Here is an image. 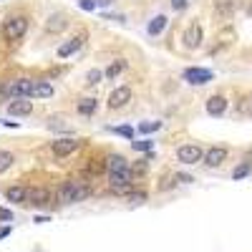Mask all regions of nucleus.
Returning <instances> with one entry per match:
<instances>
[{"instance_id": "obj_1", "label": "nucleus", "mask_w": 252, "mask_h": 252, "mask_svg": "<svg viewBox=\"0 0 252 252\" xmlns=\"http://www.w3.org/2000/svg\"><path fill=\"white\" fill-rule=\"evenodd\" d=\"M56 197H58L61 204H76V202H83V199H89V197H91V187H89L86 182L66 179V182L58 187Z\"/></svg>"}, {"instance_id": "obj_2", "label": "nucleus", "mask_w": 252, "mask_h": 252, "mask_svg": "<svg viewBox=\"0 0 252 252\" xmlns=\"http://www.w3.org/2000/svg\"><path fill=\"white\" fill-rule=\"evenodd\" d=\"M28 26H31L28 15H8V18L3 20V28H0V33H3V38L8 40V43H15V40H20V38L28 33Z\"/></svg>"}, {"instance_id": "obj_3", "label": "nucleus", "mask_w": 252, "mask_h": 252, "mask_svg": "<svg viewBox=\"0 0 252 252\" xmlns=\"http://www.w3.org/2000/svg\"><path fill=\"white\" fill-rule=\"evenodd\" d=\"M33 86H35V81H33V78L20 76V78H10V81H5L0 91H3L5 96H10V101H15V98H28V96H33Z\"/></svg>"}, {"instance_id": "obj_4", "label": "nucleus", "mask_w": 252, "mask_h": 252, "mask_svg": "<svg viewBox=\"0 0 252 252\" xmlns=\"http://www.w3.org/2000/svg\"><path fill=\"white\" fill-rule=\"evenodd\" d=\"M81 144H83V141L76 139V136H63V139L51 141V152H53L56 159H63V157H71L73 152H78Z\"/></svg>"}, {"instance_id": "obj_5", "label": "nucleus", "mask_w": 252, "mask_h": 252, "mask_svg": "<svg viewBox=\"0 0 252 252\" xmlns=\"http://www.w3.org/2000/svg\"><path fill=\"white\" fill-rule=\"evenodd\" d=\"M182 40H184V48H187V51H197V48L202 46V40H204V31H202V26H199V20H192V23L187 26V31H184Z\"/></svg>"}, {"instance_id": "obj_6", "label": "nucleus", "mask_w": 252, "mask_h": 252, "mask_svg": "<svg viewBox=\"0 0 252 252\" xmlns=\"http://www.w3.org/2000/svg\"><path fill=\"white\" fill-rule=\"evenodd\" d=\"M86 38H89V33L81 28V31H78L73 38H68L66 43H61V46H58L56 56H58V58H68V56H73L76 51H81V48H83V43H86Z\"/></svg>"}, {"instance_id": "obj_7", "label": "nucleus", "mask_w": 252, "mask_h": 252, "mask_svg": "<svg viewBox=\"0 0 252 252\" xmlns=\"http://www.w3.org/2000/svg\"><path fill=\"white\" fill-rule=\"evenodd\" d=\"M177 159L182 164H197V161L204 159V149L199 144H182L177 149Z\"/></svg>"}, {"instance_id": "obj_8", "label": "nucleus", "mask_w": 252, "mask_h": 252, "mask_svg": "<svg viewBox=\"0 0 252 252\" xmlns=\"http://www.w3.org/2000/svg\"><path fill=\"white\" fill-rule=\"evenodd\" d=\"M131 96H134V91H131V86H119V89H114L111 91V96H109V109H124L126 103L131 101Z\"/></svg>"}, {"instance_id": "obj_9", "label": "nucleus", "mask_w": 252, "mask_h": 252, "mask_svg": "<svg viewBox=\"0 0 252 252\" xmlns=\"http://www.w3.org/2000/svg\"><path fill=\"white\" fill-rule=\"evenodd\" d=\"M184 81L192 83V86H204V83L212 81V71L209 68H187L184 71Z\"/></svg>"}, {"instance_id": "obj_10", "label": "nucleus", "mask_w": 252, "mask_h": 252, "mask_svg": "<svg viewBox=\"0 0 252 252\" xmlns=\"http://www.w3.org/2000/svg\"><path fill=\"white\" fill-rule=\"evenodd\" d=\"M224 159H227V149H224V146H209V149L204 152V159L202 161L209 166V169H217Z\"/></svg>"}, {"instance_id": "obj_11", "label": "nucleus", "mask_w": 252, "mask_h": 252, "mask_svg": "<svg viewBox=\"0 0 252 252\" xmlns=\"http://www.w3.org/2000/svg\"><path fill=\"white\" fill-rule=\"evenodd\" d=\"M51 202V192L46 187H31L28 189V199L26 204H33V207H46Z\"/></svg>"}, {"instance_id": "obj_12", "label": "nucleus", "mask_w": 252, "mask_h": 252, "mask_svg": "<svg viewBox=\"0 0 252 252\" xmlns=\"http://www.w3.org/2000/svg\"><path fill=\"white\" fill-rule=\"evenodd\" d=\"M224 111H227V98L222 94H215L207 98V114L209 116H222Z\"/></svg>"}, {"instance_id": "obj_13", "label": "nucleus", "mask_w": 252, "mask_h": 252, "mask_svg": "<svg viewBox=\"0 0 252 252\" xmlns=\"http://www.w3.org/2000/svg\"><path fill=\"white\" fill-rule=\"evenodd\" d=\"M8 114L10 116H28L33 114V101H26V98H15L8 103Z\"/></svg>"}, {"instance_id": "obj_14", "label": "nucleus", "mask_w": 252, "mask_h": 252, "mask_svg": "<svg viewBox=\"0 0 252 252\" xmlns=\"http://www.w3.org/2000/svg\"><path fill=\"white\" fill-rule=\"evenodd\" d=\"M5 199H8V202H15V204H26V199H28V187H23V184L8 187V189H5Z\"/></svg>"}, {"instance_id": "obj_15", "label": "nucleus", "mask_w": 252, "mask_h": 252, "mask_svg": "<svg viewBox=\"0 0 252 252\" xmlns=\"http://www.w3.org/2000/svg\"><path fill=\"white\" fill-rule=\"evenodd\" d=\"M53 94H56V89H53L51 81H46V78L35 81V86H33V98H51Z\"/></svg>"}, {"instance_id": "obj_16", "label": "nucleus", "mask_w": 252, "mask_h": 252, "mask_svg": "<svg viewBox=\"0 0 252 252\" xmlns=\"http://www.w3.org/2000/svg\"><path fill=\"white\" fill-rule=\"evenodd\" d=\"M76 111H78L81 116H94V114L98 111V98H94V96L81 98V101H78V106H76Z\"/></svg>"}, {"instance_id": "obj_17", "label": "nucleus", "mask_w": 252, "mask_h": 252, "mask_svg": "<svg viewBox=\"0 0 252 252\" xmlns=\"http://www.w3.org/2000/svg\"><path fill=\"white\" fill-rule=\"evenodd\" d=\"M106 169H109V174L111 172H121V169H129V161H126L124 154H109L106 157Z\"/></svg>"}, {"instance_id": "obj_18", "label": "nucleus", "mask_w": 252, "mask_h": 252, "mask_svg": "<svg viewBox=\"0 0 252 252\" xmlns=\"http://www.w3.org/2000/svg\"><path fill=\"white\" fill-rule=\"evenodd\" d=\"M66 26H68V20L63 15H51L46 20V33H61V31H66Z\"/></svg>"}, {"instance_id": "obj_19", "label": "nucleus", "mask_w": 252, "mask_h": 252, "mask_svg": "<svg viewBox=\"0 0 252 252\" xmlns=\"http://www.w3.org/2000/svg\"><path fill=\"white\" fill-rule=\"evenodd\" d=\"M235 8H237L235 0H215V13L220 18H229V15L235 13Z\"/></svg>"}, {"instance_id": "obj_20", "label": "nucleus", "mask_w": 252, "mask_h": 252, "mask_svg": "<svg viewBox=\"0 0 252 252\" xmlns=\"http://www.w3.org/2000/svg\"><path fill=\"white\" fill-rule=\"evenodd\" d=\"M164 28H166V15H157V18L149 20V26H146V33H149V35H159Z\"/></svg>"}, {"instance_id": "obj_21", "label": "nucleus", "mask_w": 252, "mask_h": 252, "mask_svg": "<svg viewBox=\"0 0 252 252\" xmlns=\"http://www.w3.org/2000/svg\"><path fill=\"white\" fill-rule=\"evenodd\" d=\"M124 71H126V61H124V58H119V61H114V63H111V66H109L106 71H103V76H106L109 81H114V78H116V76H121Z\"/></svg>"}, {"instance_id": "obj_22", "label": "nucleus", "mask_w": 252, "mask_h": 252, "mask_svg": "<svg viewBox=\"0 0 252 252\" xmlns=\"http://www.w3.org/2000/svg\"><path fill=\"white\" fill-rule=\"evenodd\" d=\"M13 164H15V154H13V152H8V149H0V174L8 172Z\"/></svg>"}, {"instance_id": "obj_23", "label": "nucleus", "mask_w": 252, "mask_h": 252, "mask_svg": "<svg viewBox=\"0 0 252 252\" xmlns=\"http://www.w3.org/2000/svg\"><path fill=\"white\" fill-rule=\"evenodd\" d=\"M131 149H134V152H146V154H149V152L154 149V141H152V139H139V141H131Z\"/></svg>"}, {"instance_id": "obj_24", "label": "nucleus", "mask_w": 252, "mask_h": 252, "mask_svg": "<svg viewBox=\"0 0 252 252\" xmlns=\"http://www.w3.org/2000/svg\"><path fill=\"white\" fill-rule=\"evenodd\" d=\"M109 131H114V134H119L124 139H129V141H134V129H131V126H111Z\"/></svg>"}, {"instance_id": "obj_25", "label": "nucleus", "mask_w": 252, "mask_h": 252, "mask_svg": "<svg viewBox=\"0 0 252 252\" xmlns=\"http://www.w3.org/2000/svg\"><path fill=\"white\" fill-rule=\"evenodd\" d=\"M89 172H91V174H103V172H109V169H106V159H91Z\"/></svg>"}, {"instance_id": "obj_26", "label": "nucleus", "mask_w": 252, "mask_h": 252, "mask_svg": "<svg viewBox=\"0 0 252 252\" xmlns=\"http://www.w3.org/2000/svg\"><path fill=\"white\" fill-rule=\"evenodd\" d=\"M159 129H161V121H144V124H139L141 134H152V131H159Z\"/></svg>"}, {"instance_id": "obj_27", "label": "nucleus", "mask_w": 252, "mask_h": 252, "mask_svg": "<svg viewBox=\"0 0 252 252\" xmlns=\"http://www.w3.org/2000/svg\"><path fill=\"white\" fill-rule=\"evenodd\" d=\"M101 78H103V73L98 68H91L86 73V86H96V83H101Z\"/></svg>"}, {"instance_id": "obj_28", "label": "nucleus", "mask_w": 252, "mask_h": 252, "mask_svg": "<svg viewBox=\"0 0 252 252\" xmlns=\"http://www.w3.org/2000/svg\"><path fill=\"white\" fill-rule=\"evenodd\" d=\"M126 199H129L131 204H144V202H146V192H144V189H139V192L134 189V192H131L129 197H126Z\"/></svg>"}, {"instance_id": "obj_29", "label": "nucleus", "mask_w": 252, "mask_h": 252, "mask_svg": "<svg viewBox=\"0 0 252 252\" xmlns=\"http://www.w3.org/2000/svg\"><path fill=\"white\" fill-rule=\"evenodd\" d=\"M250 172H252V166H250V164H245V161H242V164H240V166H235V172H232V177H235V179H242V177H247V174H250Z\"/></svg>"}, {"instance_id": "obj_30", "label": "nucleus", "mask_w": 252, "mask_h": 252, "mask_svg": "<svg viewBox=\"0 0 252 252\" xmlns=\"http://www.w3.org/2000/svg\"><path fill=\"white\" fill-rule=\"evenodd\" d=\"M78 8L86 10V13H94L96 10V3H94V0H78Z\"/></svg>"}, {"instance_id": "obj_31", "label": "nucleus", "mask_w": 252, "mask_h": 252, "mask_svg": "<svg viewBox=\"0 0 252 252\" xmlns=\"http://www.w3.org/2000/svg\"><path fill=\"white\" fill-rule=\"evenodd\" d=\"M131 172H134V177H136V174H144V172H146V161L134 164V166H131Z\"/></svg>"}, {"instance_id": "obj_32", "label": "nucleus", "mask_w": 252, "mask_h": 252, "mask_svg": "<svg viewBox=\"0 0 252 252\" xmlns=\"http://www.w3.org/2000/svg\"><path fill=\"white\" fill-rule=\"evenodd\" d=\"M0 220L10 222V220H13V212H10V209H5V207H0Z\"/></svg>"}, {"instance_id": "obj_33", "label": "nucleus", "mask_w": 252, "mask_h": 252, "mask_svg": "<svg viewBox=\"0 0 252 252\" xmlns=\"http://www.w3.org/2000/svg\"><path fill=\"white\" fill-rule=\"evenodd\" d=\"M174 179H177V182H184V184H189V182H194V177H189V174H184V172L174 174Z\"/></svg>"}, {"instance_id": "obj_34", "label": "nucleus", "mask_w": 252, "mask_h": 252, "mask_svg": "<svg viewBox=\"0 0 252 252\" xmlns=\"http://www.w3.org/2000/svg\"><path fill=\"white\" fill-rule=\"evenodd\" d=\"M187 5H189L187 0H172V8H174V10H184Z\"/></svg>"}, {"instance_id": "obj_35", "label": "nucleus", "mask_w": 252, "mask_h": 252, "mask_svg": "<svg viewBox=\"0 0 252 252\" xmlns=\"http://www.w3.org/2000/svg\"><path fill=\"white\" fill-rule=\"evenodd\" d=\"M33 222H35V224H43V222H51V217H48V215H35Z\"/></svg>"}, {"instance_id": "obj_36", "label": "nucleus", "mask_w": 252, "mask_h": 252, "mask_svg": "<svg viewBox=\"0 0 252 252\" xmlns=\"http://www.w3.org/2000/svg\"><path fill=\"white\" fill-rule=\"evenodd\" d=\"M96 3V8H106V5H111V0H94Z\"/></svg>"}, {"instance_id": "obj_37", "label": "nucleus", "mask_w": 252, "mask_h": 252, "mask_svg": "<svg viewBox=\"0 0 252 252\" xmlns=\"http://www.w3.org/2000/svg\"><path fill=\"white\" fill-rule=\"evenodd\" d=\"M10 235V227H0V240H5Z\"/></svg>"}, {"instance_id": "obj_38", "label": "nucleus", "mask_w": 252, "mask_h": 252, "mask_svg": "<svg viewBox=\"0 0 252 252\" xmlns=\"http://www.w3.org/2000/svg\"><path fill=\"white\" fill-rule=\"evenodd\" d=\"M245 164H250V166H252V149L247 152V157H245Z\"/></svg>"}]
</instances>
